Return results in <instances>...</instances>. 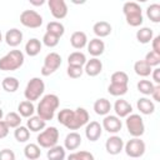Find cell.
Masks as SVG:
<instances>
[{"label": "cell", "mask_w": 160, "mask_h": 160, "mask_svg": "<svg viewBox=\"0 0 160 160\" xmlns=\"http://www.w3.org/2000/svg\"><path fill=\"white\" fill-rule=\"evenodd\" d=\"M59 105H60V100L58 95L46 94L42 96L40 102L38 104V108L35 111L38 112V116L41 118L44 121H49V120H52Z\"/></svg>", "instance_id": "cell-1"}, {"label": "cell", "mask_w": 160, "mask_h": 160, "mask_svg": "<svg viewBox=\"0 0 160 160\" xmlns=\"http://www.w3.org/2000/svg\"><path fill=\"white\" fill-rule=\"evenodd\" d=\"M24 54L20 50H11L0 59V70L15 71L24 64Z\"/></svg>", "instance_id": "cell-2"}, {"label": "cell", "mask_w": 160, "mask_h": 160, "mask_svg": "<svg viewBox=\"0 0 160 160\" xmlns=\"http://www.w3.org/2000/svg\"><path fill=\"white\" fill-rule=\"evenodd\" d=\"M45 91V84L40 78H32L26 84V88L24 90V96L28 101H36L40 99V96Z\"/></svg>", "instance_id": "cell-3"}, {"label": "cell", "mask_w": 160, "mask_h": 160, "mask_svg": "<svg viewBox=\"0 0 160 160\" xmlns=\"http://www.w3.org/2000/svg\"><path fill=\"white\" fill-rule=\"evenodd\" d=\"M58 140H59V130L55 126L46 128L45 130L40 131V134L36 138L38 145L44 149H50L58 145Z\"/></svg>", "instance_id": "cell-4"}, {"label": "cell", "mask_w": 160, "mask_h": 160, "mask_svg": "<svg viewBox=\"0 0 160 160\" xmlns=\"http://www.w3.org/2000/svg\"><path fill=\"white\" fill-rule=\"evenodd\" d=\"M125 126L128 132L132 138H140L145 132V124L142 118L139 114H130L129 116H126Z\"/></svg>", "instance_id": "cell-5"}, {"label": "cell", "mask_w": 160, "mask_h": 160, "mask_svg": "<svg viewBox=\"0 0 160 160\" xmlns=\"http://www.w3.org/2000/svg\"><path fill=\"white\" fill-rule=\"evenodd\" d=\"M124 150L128 156H130L132 159H138L145 154L146 145H145L144 140H141L140 138H132L126 144H124Z\"/></svg>", "instance_id": "cell-6"}, {"label": "cell", "mask_w": 160, "mask_h": 160, "mask_svg": "<svg viewBox=\"0 0 160 160\" xmlns=\"http://www.w3.org/2000/svg\"><path fill=\"white\" fill-rule=\"evenodd\" d=\"M20 22L29 29H38L42 25V16L35 10H24L20 14Z\"/></svg>", "instance_id": "cell-7"}, {"label": "cell", "mask_w": 160, "mask_h": 160, "mask_svg": "<svg viewBox=\"0 0 160 160\" xmlns=\"http://www.w3.org/2000/svg\"><path fill=\"white\" fill-rule=\"evenodd\" d=\"M61 65V56L58 52H49L44 59V65L41 68V75L49 76L54 74Z\"/></svg>", "instance_id": "cell-8"}, {"label": "cell", "mask_w": 160, "mask_h": 160, "mask_svg": "<svg viewBox=\"0 0 160 160\" xmlns=\"http://www.w3.org/2000/svg\"><path fill=\"white\" fill-rule=\"evenodd\" d=\"M89 112L88 110H85L84 108H78L74 110L72 112V118L69 122V125L66 126L69 130H78L82 126H85L88 122H89Z\"/></svg>", "instance_id": "cell-9"}, {"label": "cell", "mask_w": 160, "mask_h": 160, "mask_svg": "<svg viewBox=\"0 0 160 160\" xmlns=\"http://www.w3.org/2000/svg\"><path fill=\"white\" fill-rule=\"evenodd\" d=\"M48 5H49L51 15L55 19L61 20V19L66 18V15H68V5H66V2L64 0H49Z\"/></svg>", "instance_id": "cell-10"}, {"label": "cell", "mask_w": 160, "mask_h": 160, "mask_svg": "<svg viewBox=\"0 0 160 160\" xmlns=\"http://www.w3.org/2000/svg\"><path fill=\"white\" fill-rule=\"evenodd\" d=\"M101 126L109 134H116V132H119L121 130L122 122H121L120 118H118L116 115H106L104 118V120H102Z\"/></svg>", "instance_id": "cell-11"}, {"label": "cell", "mask_w": 160, "mask_h": 160, "mask_svg": "<svg viewBox=\"0 0 160 160\" xmlns=\"http://www.w3.org/2000/svg\"><path fill=\"white\" fill-rule=\"evenodd\" d=\"M105 149L106 152L110 155H118L124 150V141L120 136L118 135H112L110 136L106 142H105Z\"/></svg>", "instance_id": "cell-12"}, {"label": "cell", "mask_w": 160, "mask_h": 160, "mask_svg": "<svg viewBox=\"0 0 160 160\" xmlns=\"http://www.w3.org/2000/svg\"><path fill=\"white\" fill-rule=\"evenodd\" d=\"M102 134V126L98 121H90L85 126V136L89 141H98Z\"/></svg>", "instance_id": "cell-13"}, {"label": "cell", "mask_w": 160, "mask_h": 160, "mask_svg": "<svg viewBox=\"0 0 160 160\" xmlns=\"http://www.w3.org/2000/svg\"><path fill=\"white\" fill-rule=\"evenodd\" d=\"M102 71V62L98 58H91L90 60H86V64L84 65V72L91 78L98 76Z\"/></svg>", "instance_id": "cell-14"}, {"label": "cell", "mask_w": 160, "mask_h": 160, "mask_svg": "<svg viewBox=\"0 0 160 160\" xmlns=\"http://www.w3.org/2000/svg\"><path fill=\"white\" fill-rule=\"evenodd\" d=\"M114 111L118 118H126L132 112V106L124 99H119L114 104Z\"/></svg>", "instance_id": "cell-15"}, {"label": "cell", "mask_w": 160, "mask_h": 160, "mask_svg": "<svg viewBox=\"0 0 160 160\" xmlns=\"http://www.w3.org/2000/svg\"><path fill=\"white\" fill-rule=\"evenodd\" d=\"M5 41H6V44L9 46L16 48L22 41V32L19 29L12 28V29H10V30L6 31V34H5Z\"/></svg>", "instance_id": "cell-16"}, {"label": "cell", "mask_w": 160, "mask_h": 160, "mask_svg": "<svg viewBox=\"0 0 160 160\" xmlns=\"http://www.w3.org/2000/svg\"><path fill=\"white\" fill-rule=\"evenodd\" d=\"M88 52L94 56V58H98L100 56L104 51H105V42L101 40V39H98V38H94L91 39L89 42H88Z\"/></svg>", "instance_id": "cell-17"}, {"label": "cell", "mask_w": 160, "mask_h": 160, "mask_svg": "<svg viewBox=\"0 0 160 160\" xmlns=\"http://www.w3.org/2000/svg\"><path fill=\"white\" fill-rule=\"evenodd\" d=\"M81 145V135L76 131H71L65 136L64 148L65 150H76Z\"/></svg>", "instance_id": "cell-18"}, {"label": "cell", "mask_w": 160, "mask_h": 160, "mask_svg": "<svg viewBox=\"0 0 160 160\" xmlns=\"http://www.w3.org/2000/svg\"><path fill=\"white\" fill-rule=\"evenodd\" d=\"M111 30H112V28H111L110 22H108V21H105V20L98 21V22H95L94 26H92V31H94V34L98 36V39L109 36V35L111 34Z\"/></svg>", "instance_id": "cell-19"}, {"label": "cell", "mask_w": 160, "mask_h": 160, "mask_svg": "<svg viewBox=\"0 0 160 160\" xmlns=\"http://www.w3.org/2000/svg\"><path fill=\"white\" fill-rule=\"evenodd\" d=\"M70 44L74 49H82L88 45V36L84 31H75L70 36Z\"/></svg>", "instance_id": "cell-20"}, {"label": "cell", "mask_w": 160, "mask_h": 160, "mask_svg": "<svg viewBox=\"0 0 160 160\" xmlns=\"http://www.w3.org/2000/svg\"><path fill=\"white\" fill-rule=\"evenodd\" d=\"M111 110V104L108 99L105 98H101V99H98L95 102H94V111L95 114L98 115H101V116H106L109 115Z\"/></svg>", "instance_id": "cell-21"}, {"label": "cell", "mask_w": 160, "mask_h": 160, "mask_svg": "<svg viewBox=\"0 0 160 160\" xmlns=\"http://www.w3.org/2000/svg\"><path fill=\"white\" fill-rule=\"evenodd\" d=\"M136 108L142 115H150L155 111V104L148 98H140L136 102Z\"/></svg>", "instance_id": "cell-22"}, {"label": "cell", "mask_w": 160, "mask_h": 160, "mask_svg": "<svg viewBox=\"0 0 160 160\" xmlns=\"http://www.w3.org/2000/svg\"><path fill=\"white\" fill-rule=\"evenodd\" d=\"M46 126V121H44L41 118H39L38 115H32L28 119V122H26V128L32 131V132H39L41 130H44Z\"/></svg>", "instance_id": "cell-23"}, {"label": "cell", "mask_w": 160, "mask_h": 160, "mask_svg": "<svg viewBox=\"0 0 160 160\" xmlns=\"http://www.w3.org/2000/svg\"><path fill=\"white\" fill-rule=\"evenodd\" d=\"M41 48H42V42L39 39L32 38L28 40V42L25 44V52L29 56H36L41 51Z\"/></svg>", "instance_id": "cell-24"}, {"label": "cell", "mask_w": 160, "mask_h": 160, "mask_svg": "<svg viewBox=\"0 0 160 160\" xmlns=\"http://www.w3.org/2000/svg\"><path fill=\"white\" fill-rule=\"evenodd\" d=\"M46 158H48V160H65V158H66L65 148L60 146V145H55V146L50 148L46 152Z\"/></svg>", "instance_id": "cell-25"}, {"label": "cell", "mask_w": 160, "mask_h": 160, "mask_svg": "<svg viewBox=\"0 0 160 160\" xmlns=\"http://www.w3.org/2000/svg\"><path fill=\"white\" fill-rule=\"evenodd\" d=\"M86 64V56L81 51H74L68 56V65L82 68Z\"/></svg>", "instance_id": "cell-26"}, {"label": "cell", "mask_w": 160, "mask_h": 160, "mask_svg": "<svg viewBox=\"0 0 160 160\" xmlns=\"http://www.w3.org/2000/svg\"><path fill=\"white\" fill-rule=\"evenodd\" d=\"M18 114L20 115V116H22V118H30V116H32L34 115V112H35V106H34V104L31 102V101H28V100H24V101H21L19 105H18Z\"/></svg>", "instance_id": "cell-27"}, {"label": "cell", "mask_w": 160, "mask_h": 160, "mask_svg": "<svg viewBox=\"0 0 160 160\" xmlns=\"http://www.w3.org/2000/svg\"><path fill=\"white\" fill-rule=\"evenodd\" d=\"M24 155L26 159L29 160H38L41 155V150H40V146L38 144H28L25 148H24Z\"/></svg>", "instance_id": "cell-28"}, {"label": "cell", "mask_w": 160, "mask_h": 160, "mask_svg": "<svg viewBox=\"0 0 160 160\" xmlns=\"http://www.w3.org/2000/svg\"><path fill=\"white\" fill-rule=\"evenodd\" d=\"M152 38H154V32H152V29L150 28L144 26L136 31V40L140 44H148L152 40Z\"/></svg>", "instance_id": "cell-29"}, {"label": "cell", "mask_w": 160, "mask_h": 160, "mask_svg": "<svg viewBox=\"0 0 160 160\" xmlns=\"http://www.w3.org/2000/svg\"><path fill=\"white\" fill-rule=\"evenodd\" d=\"M134 71H135L136 75H139L141 78H148L151 74L152 68L149 66L144 60H138L134 64Z\"/></svg>", "instance_id": "cell-30"}, {"label": "cell", "mask_w": 160, "mask_h": 160, "mask_svg": "<svg viewBox=\"0 0 160 160\" xmlns=\"http://www.w3.org/2000/svg\"><path fill=\"white\" fill-rule=\"evenodd\" d=\"M1 88L6 92H15L19 89V80L14 76H6L1 81Z\"/></svg>", "instance_id": "cell-31"}, {"label": "cell", "mask_w": 160, "mask_h": 160, "mask_svg": "<svg viewBox=\"0 0 160 160\" xmlns=\"http://www.w3.org/2000/svg\"><path fill=\"white\" fill-rule=\"evenodd\" d=\"M46 32H50L58 38H61L65 34V28L60 21H50L46 25Z\"/></svg>", "instance_id": "cell-32"}, {"label": "cell", "mask_w": 160, "mask_h": 160, "mask_svg": "<svg viewBox=\"0 0 160 160\" xmlns=\"http://www.w3.org/2000/svg\"><path fill=\"white\" fill-rule=\"evenodd\" d=\"M146 16L150 19V21L158 24L160 22V5L159 4H151L146 9Z\"/></svg>", "instance_id": "cell-33"}, {"label": "cell", "mask_w": 160, "mask_h": 160, "mask_svg": "<svg viewBox=\"0 0 160 160\" xmlns=\"http://www.w3.org/2000/svg\"><path fill=\"white\" fill-rule=\"evenodd\" d=\"M14 138L18 142H26L30 138V130L26 128V126H18L14 131Z\"/></svg>", "instance_id": "cell-34"}, {"label": "cell", "mask_w": 160, "mask_h": 160, "mask_svg": "<svg viewBox=\"0 0 160 160\" xmlns=\"http://www.w3.org/2000/svg\"><path fill=\"white\" fill-rule=\"evenodd\" d=\"M4 121L8 124V126L10 129H16L18 126L21 125V116L18 112L11 111V112H9V114L5 115V120Z\"/></svg>", "instance_id": "cell-35"}, {"label": "cell", "mask_w": 160, "mask_h": 160, "mask_svg": "<svg viewBox=\"0 0 160 160\" xmlns=\"http://www.w3.org/2000/svg\"><path fill=\"white\" fill-rule=\"evenodd\" d=\"M129 88L128 85H121V84H111L108 86V92L112 96H122L128 92Z\"/></svg>", "instance_id": "cell-36"}, {"label": "cell", "mask_w": 160, "mask_h": 160, "mask_svg": "<svg viewBox=\"0 0 160 160\" xmlns=\"http://www.w3.org/2000/svg\"><path fill=\"white\" fill-rule=\"evenodd\" d=\"M154 82L150 81V80H146V79H142L138 82L136 88L139 90V92H141L142 95H151L152 90H154Z\"/></svg>", "instance_id": "cell-37"}, {"label": "cell", "mask_w": 160, "mask_h": 160, "mask_svg": "<svg viewBox=\"0 0 160 160\" xmlns=\"http://www.w3.org/2000/svg\"><path fill=\"white\" fill-rule=\"evenodd\" d=\"M122 12L125 16L128 15H134V14H141V8L138 2L134 1H128L122 5Z\"/></svg>", "instance_id": "cell-38"}, {"label": "cell", "mask_w": 160, "mask_h": 160, "mask_svg": "<svg viewBox=\"0 0 160 160\" xmlns=\"http://www.w3.org/2000/svg\"><path fill=\"white\" fill-rule=\"evenodd\" d=\"M111 84H121V85H128L129 82V76L125 71H115L111 78H110Z\"/></svg>", "instance_id": "cell-39"}, {"label": "cell", "mask_w": 160, "mask_h": 160, "mask_svg": "<svg viewBox=\"0 0 160 160\" xmlns=\"http://www.w3.org/2000/svg\"><path fill=\"white\" fill-rule=\"evenodd\" d=\"M72 112H74V110H70V109H62V110H60L59 114H58V121L66 128L69 125L71 118H72Z\"/></svg>", "instance_id": "cell-40"}, {"label": "cell", "mask_w": 160, "mask_h": 160, "mask_svg": "<svg viewBox=\"0 0 160 160\" xmlns=\"http://www.w3.org/2000/svg\"><path fill=\"white\" fill-rule=\"evenodd\" d=\"M125 20H126V24L132 26V28H138L142 24L144 21V18H142V14H134V15H128L125 16Z\"/></svg>", "instance_id": "cell-41"}, {"label": "cell", "mask_w": 160, "mask_h": 160, "mask_svg": "<svg viewBox=\"0 0 160 160\" xmlns=\"http://www.w3.org/2000/svg\"><path fill=\"white\" fill-rule=\"evenodd\" d=\"M59 40H60V38H58L50 32H45L42 36V44L48 48H55L59 44Z\"/></svg>", "instance_id": "cell-42"}, {"label": "cell", "mask_w": 160, "mask_h": 160, "mask_svg": "<svg viewBox=\"0 0 160 160\" xmlns=\"http://www.w3.org/2000/svg\"><path fill=\"white\" fill-rule=\"evenodd\" d=\"M144 61L149 65V66H159V64H160V55L159 54H156V52H154V51H149L146 55H145V59H144Z\"/></svg>", "instance_id": "cell-43"}, {"label": "cell", "mask_w": 160, "mask_h": 160, "mask_svg": "<svg viewBox=\"0 0 160 160\" xmlns=\"http://www.w3.org/2000/svg\"><path fill=\"white\" fill-rule=\"evenodd\" d=\"M66 74H68V76H69V78H71V79H79V78H80V76L84 74V68L68 65Z\"/></svg>", "instance_id": "cell-44"}, {"label": "cell", "mask_w": 160, "mask_h": 160, "mask_svg": "<svg viewBox=\"0 0 160 160\" xmlns=\"http://www.w3.org/2000/svg\"><path fill=\"white\" fill-rule=\"evenodd\" d=\"M0 160H15V152L10 149L0 150Z\"/></svg>", "instance_id": "cell-45"}, {"label": "cell", "mask_w": 160, "mask_h": 160, "mask_svg": "<svg viewBox=\"0 0 160 160\" xmlns=\"http://www.w3.org/2000/svg\"><path fill=\"white\" fill-rule=\"evenodd\" d=\"M76 154V158L78 160H95L94 159V155L89 151H85V150H81V151H78L75 152Z\"/></svg>", "instance_id": "cell-46"}, {"label": "cell", "mask_w": 160, "mask_h": 160, "mask_svg": "<svg viewBox=\"0 0 160 160\" xmlns=\"http://www.w3.org/2000/svg\"><path fill=\"white\" fill-rule=\"evenodd\" d=\"M151 48H152L151 51H154V52H156V54L160 55V35H156V36L152 38V40H151Z\"/></svg>", "instance_id": "cell-47"}, {"label": "cell", "mask_w": 160, "mask_h": 160, "mask_svg": "<svg viewBox=\"0 0 160 160\" xmlns=\"http://www.w3.org/2000/svg\"><path fill=\"white\" fill-rule=\"evenodd\" d=\"M10 128L8 126V124L4 120H0V139H4L8 136Z\"/></svg>", "instance_id": "cell-48"}, {"label": "cell", "mask_w": 160, "mask_h": 160, "mask_svg": "<svg viewBox=\"0 0 160 160\" xmlns=\"http://www.w3.org/2000/svg\"><path fill=\"white\" fill-rule=\"evenodd\" d=\"M150 75L152 76L154 82H155L156 85H160V69H159V68H155V69L151 71Z\"/></svg>", "instance_id": "cell-49"}, {"label": "cell", "mask_w": 160, "mask_h": 160, "mask_svg": "<svg viewBox=\"0 0 160 160\" xmlns=\"http://www.w3.org/2000/svg\"><path fill=\"white\" fill-rule=\"evenodd\" d=\"M151 96H152V99L155 101L160 102V85H155L154 86V90L151 92Z\"/></svg>", "instance_id": "cell-50"}, {"label": "cell", "mask_w": 160, "mask_h": 160, "mask_svg": "<svg viewBox=\"0 0 160 160\" xmlns=\"http://www.w3.org/2000/svg\"><path fill=\"white\" fill-rule=\"evenodd\" d=\"M30 4H31V5H35V6H40V5L45 4V0H40V1H34V0H30Z\"/></svg>", "instance_id": "cell-51"}, {"label": "cell", "mask_w": 160, "mask_h": 160, "mask_svg": "<svg viewBox=\"0 0 160 160\" xmlns=\"http://www.w3.org/2000/svg\"><path fill=\"white\" fill-rule=\"evenodd\" d=\"M66 160H78V158H76V154L75 152H71L68 158H66Z\"/></svg>", "instance_id": "cell-52"}, {"label": "cell", "mask_w": 160, "mask_h": 160, "mask_svg": "<svg viewBox=\"0 0 160 160\" xmlns=\"http://www.w3.org/2000/svg\"><path fill=\"white\" fill-rule=\"evenodd\" d=\"M2 116H4V111H2V109L0 108V120H2Z\"/></svg>", "instance_id": "cell-53"}, {"label": "cell", "mask_w": 160, "mask_h": 160, "mask_svg": "<svg viewBox=\"0 0 160 160\" xmlns=\"http://www.w3.org/2000/svg\"><path fill=\"white\" fill-rule=\"evenodd\" d=\"M2 41V35H1V31H0V42Z\"/></svg>", "instance_id": "cell-54"}, {"label": "cell", "mask_w": 160, "mask_h": 160, "mask_svg": "<svg viewBox=\"0 0 160 160\" xmlns=\"http://www.w3.org/2000/svg\"><path fill=\"white\" fill-rule=\"evenodd\" d=\"M38 160H39V159H38Z\"/></svg>", "instance_id": "cell-55"}]
</instances>
